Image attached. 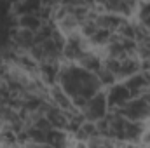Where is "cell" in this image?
Wrapping results in <instances>:
<instances>
[{
  "label": "cell",
  "mask_w": 150,
  "mask_h": 148,
  "mask_svg": "<svg viewBox=\"0 0 150 148\" xmlns=\"http://www.w3.org/2000/svg\"><path fill=\"white\" fill-rule=\"evenodd\" d=\"M79 61H80V65H82L86 70H93V72H98V70L103 66L101 59H100L96 54L89 52V51H86V52H84V54L79 58Z\"/></svg>",
  "instance_id": "obj_2"
},
{
  "label": "cell",
  "mask_w": 150,
  "mask_h": 148,
  "mask_svg": "<svg viewBox=\"0 0 150 148\" xmlns=\"http://www.w3.org/2000/svg\"><path fill=\"white\" fill-rule=\"evenodd\" d=\"M49 96L52 98L54 106H56V108H59L63 113H68V111L74 110V101L67 96V92H65L61 87H52V89H51V92H49Z\"/></svg>",
  "instance_id": "obj_1"
},
{
  "label": "cell",
  "mask_w": 150,
  "mask_h": 148,
  "mask_svg": "<svg viewBox=\"0 0 150 148\" xmlns=\"http://www.w3.org/2000/svg\"><path fill=\"white\" fill-rule=\"evenodd\" d=\"M96 73H98V78H100L103 84H112L113 80H115V75H113L110 70H107L105 66H101Z\"/></svg>",
  "instance_id": "obj_5"
},
{
  "label": "cell",
  "mask_w": 150,
  "mask_h": 148,
  "mask_svg": "<svg viewBox=\"0 0 150 148\" xmlns=\"http://www.w3.org/2000/svg\"><path fill=\"white\" fill-rule=\"evenodd\" d=\"M112 35H113L112 32L103 30V28H98V32L89 38V40H91V44H93V45H108V42H110Z\"/></svg>",
  "instance_id": "obj_4"
},
{
  "label": "cell",
  "mask_w": 150,
  "mask_h": 148,
  "mask_svg": "<svg viewBox=\"0 0 150 148\" xmlns=\"http://www.w3.org/2000/svg\"><path fill=\"white\" fill-rule=\"evenodd\" d=\"M140 145H142V148H150V127L142 132V136H140Z\"/></svg>",
  "instance_id": "obj_6"
},
{
  "label": "cell",
  "mask_w": 150,
  "mask_h": 148,
  "mask_svg": "<svg viewBox=\"0 0 150 148\" xmlns=\"http://www.w3.org/2000/svg\"><path fill=\"white\" fill-rule=\"evenodd\" d=\"M18 23L23 26V30H30V32H37V30L42 28V21L37 18V14H33V12H25L19 18Z\"/></svg>",
  "instance_id": "obj_3"
}]
</instances>
